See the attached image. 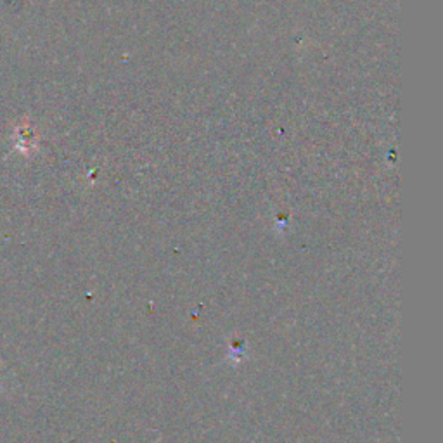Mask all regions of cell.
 Listing matches in <instances>:
<instances>
[{
	"instance_id": "6da1fadb",
	"label": "cell",
	"mask_w": 443,
	"mask_h": 443,
	"mask_svg": "<svg viewBox=\"0 0 443 443\" xmlns=\"http://www.w3.org/2000/svg\"><path fill=\"white\" fill-rule=\"evenodd\" d=\"M14 146L18 151H21L23 154L28 156L33 149H37V139L35 132L29 126V124H20L14 128Z\"/></svg>"
}]
</instances>
